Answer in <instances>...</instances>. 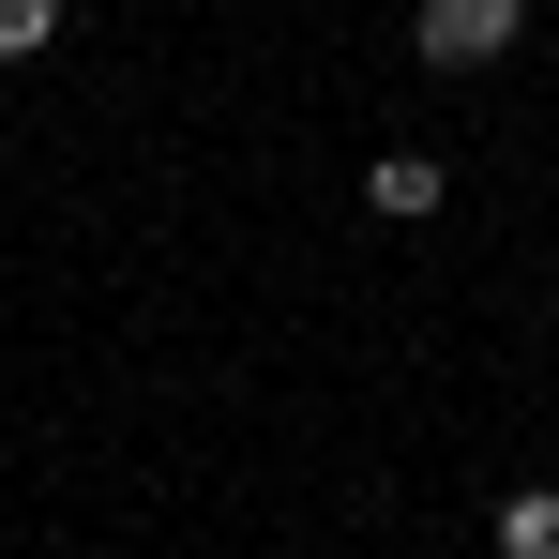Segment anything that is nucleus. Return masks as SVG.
Wrapping results in <instances>:
<instances>
[{
  "instance_id": "nucleus-1",
  "label": "nucleus",
  "mask_w": 559,
  "mask_h": 559,
  "mask_svg": "<svg viewBox=\"0 0 559 559\" xmlns=\"http://www.w3.org/2000/svg\"><path fill=\"white\" fill-rule=\"evenodd\" d=\"M514 31H530V0H408V46H424L439 76H484Z\"/></svg>"
},
{
  "instance_id": "nucleus-2",
  "label": "nucleus",
  "mask_w": 559,
  "mask_h": 559,
  "mask_svg": "<svg viewBox=\"0 0 559 559\" xmlns=\"http://www.w3.org/2000/svg\"><path fill=\"white\" fill-rule=\"evenodd\" d=\"M364 197L393 212V227H424V212H439L454 182H439V152H378V167H364Z\"/></svg>"
},
{
  "instance_id": "nucleus-3",
  "label": "nucleus",
  "mask_w": 559,
  "mask_h": 559,
  "mask_svg": "<svg viewBox=\"0 0 559 559\" xmlns=\"http://www.w3.org/2000/svg\"><path fill=\"white\" fill-rule=\"evenodd\" d=\"M499 559H559V484H514L499 499Z\"/></svg>"
},
{
  "instance_id": "nucleus-4",
  "label": "nucleus",
  "mask_w": 559,
  "mask_h": 559,
  "mask_svg": "<svg viewBox=\"0 0 559 559\" xmlns=\"http://www.w3.org/2000/svg\"><path fill=\"white\" fill-rule=\"evenodd\" d=\"M31 46H61V0H0V61H31Z\"/></svg>"
}]
</instances>
